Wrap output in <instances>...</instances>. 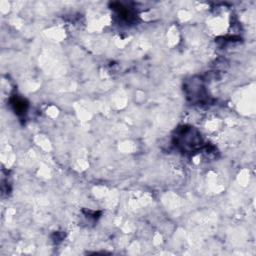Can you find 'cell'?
<instances>
[{"label": "cell", "instance_id": "1", "mask_svg": "<svg viewBox=\"0 0 256 256\" xmlns=\"http://www.w3.org/2000/svg\"><path fill=\"white\" fill-rule=\"evenodd\" d=\"M177 139L178 144L181 145L185 150H194L195 148L199 147V144L201 143V138L199 134L196 131H194L191 127L184 128L177 136Z\"/></svg>", "mask_w": 256, "mask_h": 256}]
</instances>
